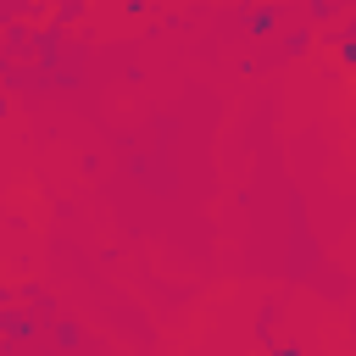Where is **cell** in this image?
Returning a JSON list of instances; mask_svg holds the SVG:
<instances>
[{
    "mask_svg": "<svg viewBox=\"0 0 356 356\" xmlns=\"http://www.w3.org/2000/svg\"><path fill=\"white\" fill-rule=\"evenodd\" d=\"M339 56H345V67H356V28L339 33Z\"/></svg>",
    "mask_w": 356,
    "mask_h": 356,
    "instance_id": "obj_1",
    "label": "cell"
},
{
    "mask_svg": "<svg viewBox=\"0 0 356 356\" xmlns=\"http://www.w3.org/2000/svg\"><path fill=\"white\" fill-rule=\"evenodd\" d=\"M350 72H356V67H350Z\"/></svg>",
    "mask_w": 356,
    "mask_h": 356,
    "instance_id": "obj_2",
    "label": "cell"
}]
</instances>
